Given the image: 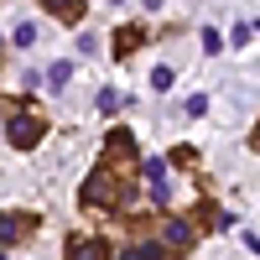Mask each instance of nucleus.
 <instances>
[{
  "label": "nucleus",
  "mask_w": 260,
  "mask_h": 260,
  "mask_svg": "<svg viewBox=\"0 0 260 260\" xmlns=\"http://www.w3.org/2000/svg\"><path fill=\"white\" fill-rule=\"evenodd\" d=\"M26 229H37V213H6V245L26 240Z\"/></svg>",
  "instance_id": "obj_7"
},
{
  "label": "nucleus",
  "mask_w": 260,
  "mask_h": 260,
  "mask_svg": "<svg viewBox=\"0 0 260 260\" xmlns=\"http://www.w3.org/2000/svg\"><path fill=\"white\" fill-rule=\"evenodd\" d=\"M250 151H260V120H255V130H250Z\"/></svg>",
  "instance_id": "obj_17"
},
{
  "label": "nucleus",
  "mask_w": 260,
  "mask_h": 260,
  "mask_svg": "<svg viewBox=\"0 0 260 260\" xmlns=\"http://www.w3.org/2000/svg\"><path fill=\"white\" fill-rule=\"evenodd\" d=\"M115 6H120V0H115Z\"/></svg>",
  "instance_id": "obj_19"
},
{
  "label": "nucleus",
  "mask_w": 260,
  "mask_h": 260,
  "mask_svg": "<svg viewBox=\"0 0 260 260\" xmlns=\"http://www.w3.org/2000/svg\"><path fill=\"white\" fill-rule=\"evenodd\" d=\"M83 208H104V213H130L136 208V177H125V172L115 167H94L89 172V182H83Z\"/></svg>",
  "instance_id": "obj_1"
},
{
  "label": "nucleus",
  "mask_w": 260,
  "mask_h": 260,
  "mask_svg": "<svg viewBox=\"0 0 260 260\" xmlns=\"http://www.w3.org/2000/svg\"><path fill=\"white\" fill-rule=\"evenodd\" d=\"M182 110H187V115H208V94H192V99L182 104Z\"/></svg>",
  "instance_id": "obj_16"
},
{
  "label": "nucleus",
  "mask_w": 260,
  "mask_h": 260,
  "mask_svg": "<svg viewBox=\"0 0 260 260\" xmlns=\"http://www.w3.org/2000/svg\"><path fill=\"white\" fill-rule=\"evenodd\" d=\"M172 161H177V167H192V161H198V151H192V146H177V151H172Z\"/></svg>",
  "instance_id": "obj_15"
},
{
  "label": "nucleus",
  "mask_w": 260,
  "mask_h": 260,
  "mask_svg": "<svg viewBox=\"0 0 260 260\" xmlns=\"http://www.w3.org/2000/svg\"><path fill=\"white\" fill-rule=\"evenodd\" d=\"M31 42H37V26H26V21L11 26V47H31Z\"/></svg>",
  "instance_id": "obj_11"
},
{
  "label": "nucleus",
  "mask_w": 260,
  "mask_h": 260,
  "mask_svg": "<svg viewBox=\"0 0 260 260\" xmlns=\"http://www.w3.org/2000/svg\"><path fill=\"white\" fill-rule=\"evenodd\" d=\"M161 240H167L172 250H192V240H198V224H192V219H167V224H161Z\"/></svg>",
  "instance_id": "obj_5"
},
{
  "label": "nucleus",
  "mask_w": 260,
  "mask_h": 260,
  "mask_svg": "<svg viewBox=\"0 0 260 260\" xmlns=\"http://www.w3.org/2000/svg\"><path fill=\"white\" fill-rule=\"evenodd\" d=\"M42 6H47L57 21H68V26H78V21H83V0H42Z\"/></svg>",
  "instance_id": "obj_8"
},
{
  "label": "nucleus",
  "mask_w": 260,
  "mask_h": 260,
  "mask_svg": "<svg viewBox=\"0 0 260 260\" xmlns=\"http://www.w3.org/2000/svg\"><path fill=\"white\" fill-rule=\"evenodd\" d=\"M219 47H224V37H219V31H213V26H203V52L213 57V52H219Z\"/></svg>",
  "instance_id": "obj_14"
},
{
  "label": "nucleus",
  "mask_w": 260,
  "mask_h": 260,
  "mask_svg": "<svg viewBox=\"0 0 260 260\" xmlns=\"http://www.w3.org/2000/svg\"><path fill=\"white\" fill-rule=\"evenodd\" d=\"M130 250H136V260H172V245L167 240L161 245L156 240H141V245H130Z\"/></svg>",
  "instance_id": "obj_9"
},
{
  "label": "nucleus",
  "mask_w": 260,
  "mask_h": 260,
  "mask_svg": "<svg viewBox=\"0 0 260 260\" xmlns=\"http://www.w3.org/2000/svg\"><path fill=\"white\" fill-rule=\"evenodd\" d=\"M104 167L125 172V177H141L146 172V156L136 151V136H130V130H110V136H104Z\"/></svg>",
  "instance_id": "obj_3"
},
{
  "label": "nucleus",
  "mask_w": 260,
  "mask_h": 260,
  "mask_svg": "<svg viewBox=\"0 0 260 260\" xmlns=\"http://www.w3.org/2000/svg\"><path fill=\"white\" fill-rule=\"evenodd\" d=\"M172 83H177V73H172V68H151V89H156V94H167Z\"/></svg>",
  "instance_id": "obj_12"
},
{
  "label": "nucleus",
  "mask_w": 260,
  "mask_h": 260,
  "mask_svg": "<svg viewBox=\"0 0 260 260\" xmlns=\"http://www.w3.org/2000/svg\"><path fill=\"white\" fill-rule=\"evenodd\" d=\"M146 37H151L146 26H120V31H115V57L125 62V57H130V52H136V47H141V42H146Z\"/></svg>",
  "instance_id": "obj_6"
},
{
  "label": "nucleus",
  "mask_w": 260,
  "mask_h": 260,
  "mask_svg": "<svg viewBox=\"0 0 260 260\" xmlns=\"http://www.w3.org/2000/svg\"><path fill=\"white\" fill-rule=\"evenodd\" d=\"M99 110L115 115V110H120V94H115V89H99Z\"/></svg>",
  "instance_id": "obj_13"
},
{
  "label": "nucleus",
  "mask_w": 260,
  "mask_h": 260,
  "mask_svg": "<svg viewBox=\"0 0 260 260\" xmlns=\"http://www.w3.org/2000/svg\"><path fill=\"white\" fill-rule=\"evenodd\" d=\"M68 78H73V62H52V68H47V83H52V89H68Z\"/></svg>",
  "instance_id": "obj_10"
},
{
  "label": "nucleus",
  "mask_w": 260,
  "mask_h": 260,
  "mask_svg": "<svg viewBox=\"0 0 260 260\" xmlns=\"http://www.w3.org/2000/svg\"><path fill=\"white\" fill-rule=\"evenodd\" d=\"M62 260H110V245H104V234H68Z\"/></svg>",
  "instance_id": "obj_4"
},
{
  "label": "nucleus",
  "mask_w": 260,
  "mask_h": 260,
  "mask_svg": "<svg viewBox=\"0 0 260 260\" xmlns=\"http://www.w3.org/2000/svg\"><path fill=\"white\" fill-rule=\"evenodd\" d=\"M42 136H47V125H42V115L31 104L6 99V141H11V151H31Z\"/></svg>",
  "instance_id": "obj_2"
},
{
  "label": "nucleus",
  "mask_w": 260,
  "mask_h": 260,
  "mask_svg": "<svg viewBox=\"0 0 260 260\" xmlns=\"http://www.w3.org/2000/svg\"><path fill=\"white\" fill-rule=\"evenodd\" d=\"M255 31H260V21H255Z\"/></svg>",
  "instance_id": "obj_18"
}]
</instances>
